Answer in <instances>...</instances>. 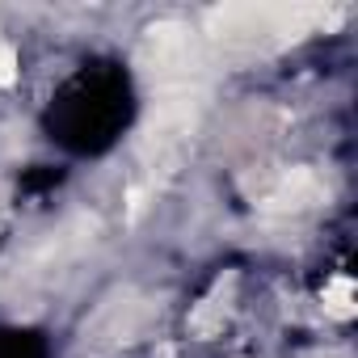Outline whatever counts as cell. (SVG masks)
<instances>
[{
  "label": "cell",
  "mask_w": 358,
  "mask_h": 358,
  "mask_svg": "<svg viewBox=\"0 0 358 358\" xmlns=\"http://www.w3.org/2000/svg\"><path fill=\"white\" fill-rule=\"evenodd\" d=\"M320 194H324V186L316 182L312 169H291V173L278 177V186L262 199V207H270V211H299V207L320 203Z\"/></svg>",
  "instance_id": "1"
},
{
  "label": "cell",
  "mask_w": 358,
  "mask_h": 358,
  "mask_svg": "<svg viewBox=\"0 0 358 358\" xmlns=\"http://www.w3.org/2000/svg\"><path fill=\"white\" fill-rule=\"evenodd\" d=\"M17 80V51L0 38V85H13Z\"/></svg>",
  "instance_id": "3"
},
{
  "label": "cell",
  "mask_w": 358,
  "mask_h": 358,
  "mask_svg": "<svg viewBox=\"0 0 358 358\" xmlns=\"http://www.w3.org/2000/svg\"><path fill=\"white\" fill-rule=\"evenodd\" d=\"M324 308L333 316H350L354 312V291H350V278H337L329 291H324Z\"/></svg>",
  "instance_id": "2"
}]
</instances>
